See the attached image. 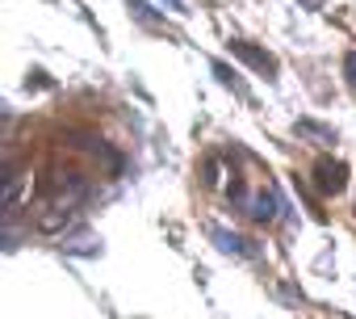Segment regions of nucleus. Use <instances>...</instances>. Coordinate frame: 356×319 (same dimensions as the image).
<instances>
[{"label": "nucleus", "instance_id": "9", "mask_svg": "<svg viewBox=\"0 0 356 319\" xmlns=\"http://www.w3.org/2000/svg\"><path fill=\"white\" fill-rule=\"evenodd\" d=\"M343 80L356 88V51H348V55H343Z\"/></svg>", "mask_w": 356, "mask_h": 319}, {"label": "nucleus", "instance_id": "1", "mask_svg": "<svg viewBox=\"0 0 356 319\" xmlns=\"http://www.w3.org/2000/svg\"><path fill=\"white\" fill-rule=\"evenodd\" d=\"M30 189V169H22V164H5V219H13L17 210H22V202L30 198L26 194Z\"/></svg>", "mask_w": 356, "mask_h": 319}, {"label": "nucleus", "instance_id": "12", "mask_svg": "<svg viewBox=\"0 0 356 319\" xmlns=\"http://www.w3.org/2000/svg\"><path fill=\"white\" fill-rule=\"evenodd\" d=\"M159 5H168L172 13H189V9H185V0H159Z\"/></svg>", "mask_w": 356, "mask_h": 319}, {"label": "nucleus", "instance_id": "6", "mask_svg": "<svg viewBox=\"0 0 356 319\" xmlns=\"http://www.w3.org/2000/svg\"><path fill=\"white\" fill-rule=\"evenodd\" d=\"M298 130H302V134H314V139H323V143H335V130H331V126H323V122L302 118V122H298Z\"/></svg>", "mask_w": 356, "mask_h": 319}, {"label": "nucleus", "instance_id": "2", "mask_svg": "<svg viewBox=\"0 0 356 319\" xmlns=\"http://www.w3.org/2000/svg\"><path fill=\"white\" fill-rule=\"evenodd\" d=\"M314 189L331 194V198L348 189V164H343V160H331V155L318 160V164H314Z\"/></svg>", "mask_w": 356, "mask_h": 319}, {"label": "nucleus", "instance_id": "7", "mask_svg": "<svg viewBox=\"0 0 356 319\" xmlns=\"http://www.w3.org/2000/svg\"><path fill=\"white\" fill-rule=\"evenodd\" d=\"M67 252H76V256H97L101 252V240H92V235H84V240H76V244H63Z\"/></svg>", "mask_w": 356, "mask_h": 319}, {"label": "nucleus", "instance_id": "5", "mask_svg": "<svg viewBox=\"0 0 356 319\" xmlns=\"http://www.w3.org/2000/svg\"><path fill=\"white\" fill-rule=\"evenodd\" d=\"M248 215H252L256 223H273V219H277V194H256V198H248Z\"/></svg>", "mask_w": 356, "mask_h": 319}, {"label": "nucleus", "instance_id": "10", "mask_svg": "<svg viewBox=\"0 0 356 319\" xmlns=\"http://www.w3.org/2000/svg\"><path fill=\"white\" fill-rule=\"evenodd\" d=\"M130 9H134V17H138L143 26H151V9L143 5V0H130Z\"/></svg>", "mask_w": 356, "mask_h": 319}, {"label": "nucleus", "instance_id": "11", "mask_svg": "<svg viewBox=\"0 0 356 319\" xmlns=\"http://www.w3.org/2000/svg\"><path fill=\"white\" fill-rule=\"evenodd\" d=\"M206 185H218V160H206Z\"/></svg>", "mask_w": 356, "mask_h": 319}, {"label": "nucleus", "instance_id": "8", "mask_svg": "<svg viewBox=\"0 0 356 319\" xmlns=\"http://www.w3.org/2000/svg\"><path fill=\"white\" fill-rule=\"evenodd\" d=\"M214 76H218L222 84H235V88H239V80H235V72H231V68H227L222 59H214Z\"/></svg>", "mask_w": 356, "mask_h": 319}, {"label": "nucleus", "instance_id": "3", "mask_svg": "<svg viewBox=\"0 0 356 319\" xmlns=\"http://www.w3.org/2000/svg\"><path fill=\"white\" fill-rule=\"evenodd\" d=\"M231 51H235L243 63H252L256 72H264V76H277V59H273L268 51H260V47H252V42H239V38H231Z\"/></svg>", "mask_w": 356, "mask_h": 319}, {"label": "nucleus", "instance_id": "4", "mask_svg": "<svg viewBox=\"0 0 356 319\" xmlns=\"http://www.w3.org/2000/svg\"><path fill=\"white\" fill-rule=\"evenodd\" d=\"M210 240L218 244V252H231V256H252L248 240H243V235H235V231H227V227H210Z\"/></svg>", "mask_w": 356, "mask_h": 319}]
</instances>
